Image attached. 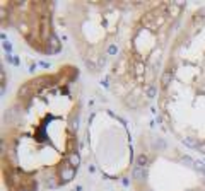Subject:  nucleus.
<instances>
[{
	"instance_id": "1",
	"label": "nucleus",
	"mask_w": 205,
	"mask_h": 191,
	"mask_svg": "<svg viewBox=\"0 0 205 191\" xmlns=\"http://www.w3.org/2000/svg\"><path fill=\"white\" fill-rule=\"evenodd\" d=\"M75 174H77V169H75V167H72V165H68L67 162L63 160V164L60 165V169H58V177H60V183H62V184L70 183V181L75 177Z\"/></svg>"
},
{
	"instance_id": "2",
	"label": "nucleus",
	"mask_w": 205,
	"mask_h": 191,
	"mask_svg": "<svg viewBox=\"0 0 205 191\" xmlns=\"http://www.w3.org/2000/svg\"><path fill=\"white\" fill-rule=\"evenodd\" d=\"M132 176H133V179H135V181L144 183V181L147 179V167H138V165H133Z\"/></svg>"
},
{
	"instance_id": "3",
	"label": "nucleus",
	"mask_w": 205,
	"mask_h": 191,
	"mask_svg": "<svg viewBox=\"0 0 205 191\" xmlns=\"http://www.w3.org/2000/svg\"><path fill=\"white\" fill-rule=\"evenodd\" d=\"M65 162H67L68 165H72V167H79V164H80V155H79V152L77 150H70L67 154V157H65Z\"/></svg>"
},
{
	"instance_id": "4",
	"label": "nucleus",
	"mask_w": 205,
	"mask_h": 191,
	"mask_svg": "<svg viewBox=\"0 0 205 191\" xmlns=\"http://www.w3.org/2000/svg\"><path fill=\"white\" fill-rule=\"evenodd\" d=\"M174 75V68H168L166 72L163 74V79H161V84L164 85V87H168L169 84H171V79H173Z\"/></svg>"
},
{
	"instance_id": "5",
	"label": "nucleus",
	"mask_w": 205,
	"mask_h": 191,
	"mask_svg": "<svg viewBox=\"0 0 205 191\" xmlns=\"http://www.w3.org/2000/svg\"><path fill=\"white\" fill-rule=\"evenodd\" d=\"M147 164H149V157H147V154H138L137 155V159H135V165H138V167H147Z\"/></svg>"
},
{
	"instance_id": "6",
	"label": "nucleus",
	"mask_w": 205,
	"mask_h": 191,
	"mask_svg": "<svg viewBox=\"0 0 205 191\" xmlns=\"http://www.w3.org/2000/svg\"><path fill=\"white\" fill-rule=\"evenodd\" d=\"M183 143L186 145V147H190V149H198V145H200L198 138H193V137H186V138H183Z\"/></svg>"
},
{
	"instance_id": "7",
	"label": "nucleus",
	"mask_w": 205,
	"mask_h": 191,
	"mask_svg": "<svg viewBox=\"0 0 205 191\" xmlns=\"http://www.w3.org/2000/svg\"><path fill=\"white\" fill-rule=\"evenodd\" d=\"M145 96H147L149 99H154V97L157 96V87L154 84H149L147 87H145Z\"/></svg>"
},
{
	"instance_id": "8",
	"label": "nucleus",
	"mask_w": 205,
	"mask_h": 191,
	"mask_svg": "<svg viewBox=\"0 0 205 191\" xmlns=\"http://www.w3.org/2000/svg\"><path fill=\"white\" fill-rule=\"evenodd\" d=\"M31 87H33V82H27V84H24V85L21 87V89H19L17 96H19V97H26V96L29 94V92H31Z\"/></svg>"
},
{
	"instance_id": "9",
	"label": "nucleus",
	"mask_w": 205,
	"mask_h": 191,
	"mask_svg": "<svg viewBox=\"0 0 205 191\" xmlns=\"http://www.w3.org/2000/svg\"><path fill=\"white\" fill-rule=\"evenodd\" d=\"M62 183L60 181H57V177H50V179L46 181V186L48 188H57V186H60Z\"/></svg>"
},
{
	"instance_id": "10",
	"label": "nucleus",
	"mask_w": 205,
	"mask_h": 191,
	"mask_svg": "<svg viewBox=\"0 0 205 191\" xmlns=\"http://www.w3.org/2000/svg\"><path fill=\"white\" fill-rule=\"evenodd\" d=\"M7 155H9V160H11L12 164H16V162H17V155H16V150H9V152H7Z\"/></svg>"
},
{
	"instance_id": "11",
	"label": "nucleus",
	"mask_w": 205,
	"mask_h": 191,
	"mask_svg": "<svg viewBox=\"0 0 205 191\" xmlns=\"http://www.w3.org/2000/svg\"><path fill=\"white\" fill-rule=\"evenodd\" d=\"M193 167H195V169H197V171H200V172H203V171H205V165H203V162H200V160H195Z\"/></svg>"
},
{
	"instance_id": "12",
	"label": "nucleus",
	"mask_w": 205,
	"mask_h": 191,
	"mask_svg": "<svg viewBox=\"0 0 205 191\" xmlns=\"http://www.w3.org/2000/svg\"><path fill=\"white\" fill-rule=\"evenodd\" d=\"M181 162H183V164H186V165H193V164H195V160L191 159V157H188V155L181 157Z\"/></svg>"
},
{
	"instance_id": "13",
	"label": "nucleus",
	"mask_w": 205,
	"mask_h": 191,
	"mask_svg": "<svg viewBox=\"0 0 205 191\" xmlns=\"http://www.w3.org/2000/svg\"><path fill=\"white\" fill-rule=\"evenodd\" d=\"M116 53H118L116 44H110V46H108V55H116Z\"/></svg>"
},
{
	"instance_id": "14",
	"label": "nucleus",
	"mask_w": 205,
	"mask_h": 191,
	"mask_svg": "<svg viewBox=\"0 0 205 191\" xmlns=\"http://www.w3.org/2000/svg\"><path fill=\"white\" fill-rule=\"evenodd\" d=\"M2 44H4V50L7 51V55H11V51H12V44H11V43L5 41V43H2Z\"/></svg>"
},
{
	"instance_id": "15",
	"label": "nucleus",
	"mask_w": 205,
	"mask_h": 191,
	"mask_svg": "<svg viewBox=\"0 0 205 191\" xmlns=\"http://www.w3.org/2000/svg\"><path fill=\"white\" fill-rule=\"evenodd\" d=\"M12 65H16V67H19V65H21V60L17 58V56H14V55H12Z\"/></svg>"
},
{
	"instance_id": "16",
	"label": "nucleus",
	"mask_w": 205,
	"mask_h": 191,
	"mask_svg": "<svg viewBox=\"0 0 205 191\" xmlns=\"http://www.w3.org/2000/svg\"><path fill=\"white\" fill-rule=\"evenodd\" d=\"M198 152H202V154H205V142H200V145H198Z\"/></svg>"
},
{
	"instance_id": "17",
	"label": "nucleus",
	"mask_w": 205,
	"mask_h": 191,
	"mask_svg": "<svg viewBox=\"0 0 205 191\" xmlns=\"http://www.w3.org/2000/svg\"><path fill=\"white\" fill-rule=\"evenodd\" d=\"M39 65H41L43 68H50V62H41Z\"/></svg>"
},
{
	"instance_id": "18",
	"label": "nucleus",
	"mask_w": 205,
	"mask_h": 191,
	"mask_svg": "<svg viewBox=\"0 0 205 191\" xmlns=\"http://www.w3.org/2000/svg\"><path fill=\"white\" fill-rule=\"evenodd\" d=\"M36 70V63H31L29 65V72H34Z\"/></svg>"
},
{
	"instance_id": "19",
	"label": "nucleus",
	"mask_w": 205,
	"mask_h": 191,
	"mask_svg": "<svg viewBox=\"0 0 205 191\" xmlns=\"http://www.w3.org/2000/svg\"><path fill=\"white\" fill-rule=\"evenodd\" d=\"M202 174H203V176H205V171H203V172H202Z\"/></svg>"
}]
</instances>
